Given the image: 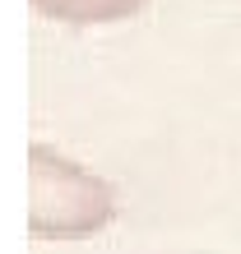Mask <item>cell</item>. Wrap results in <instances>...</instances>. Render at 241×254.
Wrapping results in <instances>:
<instances>
[{
	"label": "cell",
	"instance_id": "cell-1",
	"mask_svg": "<svg viewBox=\"0 0 241 254\" xmlns=\"http://www.w3.org/2000/svg\"><path fill=\"white\" fill-rule=\"evenodd\" d=\"M116 190L47 143L28 148V231L37 241H84L112 227Z\"/></svg>",
	"mask_w": 241,
	"mask_h": 254
},
{
	"label": "cell",
	"instance_id": "cell-2",
	"mask_svg": "<svg viewBox=\"0 0 241 254\" xmlns=\"http://www.w3.org/2000/svg\"><path fill=\"white\" fill-rule=\"evenodd\" d=\"M37 14H47L56 23H74V28H88V23H116V19H130L139 14L148 0H33Z\"/></svg>",
	"mask_w": 241,
	"mask_h": 254
}]
</instances>
